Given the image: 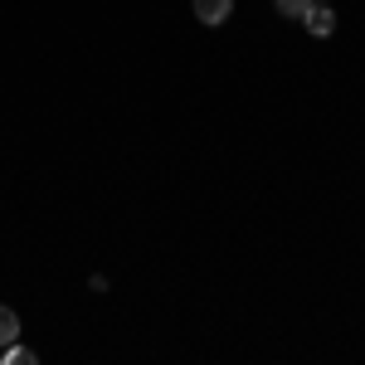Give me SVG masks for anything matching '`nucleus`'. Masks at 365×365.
<instances>
[{
  "label": "nucleus",
  "mask_w": 365,
  "mask_h": 365,
  "mask_svg": "<svg viewBox=\"0 0 365 365\" xmlns=\"http://www.w3.org/2000/svg\"><path fill=\"white\" fill-rule=\"evenodd\" d=\"M10 341H20V317L15 307H0V346H10Z\"/></svg>",
  "instance_id": "obj_4"
},
{
  "label": "nucleus",
  "mask_w": 365,
  "mask_h": 365,
  "mask_svg": "<svg viewBox=\"0 0 365 365\" xmlns=\"http://www.w3.org/2000/svg\"><path fill=\"white\" fill-rule=\"evenodd\" d=\"M190 10H195V20L200 25H225L229 15H234V0H190Z\"/></svg>",
  "instance_id": "obj_1"
},
{
  "label": "nucleus",
  "mask_w": 365,
  "mask_h": 365,
  "mask_svg": "<svg viewBox=\"0 0 365 365\" xmlns=\"http://www.w3.org/2000/svg\"><path fill=\"white\" fill-rule=\"evenodd\" d=\"M0 361L5 365H34L39 356H34L29 346H20V341H10V346H0Z\"/></svg>",
  "instance_id": "obj_3"
},
{
  "label": "nucleus",
  "mask_w": 365,
  "mask_h": 365,
  "mask_svg": "<svg viewBox=\"0 0 365 365\" xmlns=\"http://www.w3.org/2000/svg\"><path fill=\"white\" fill-rule=\"evenodd\" d=\"M302 25H307V34H317V39H327V34L336 29V15H331V5H312L307 15H302Z\"/></svg>",
  "instance_id": "obj_2"
},
{
  "label": "nucleus",
  "mask_w": 365,
  "mask_h": 365,
  "mask_svg": "<svg viewBox=\"0 0 365 365\" xmlns=\"http://www.w3.org/2000/svg\"><path fill=\"white\" fill-rule=\"evenodd\" d=\"M312 5H327V0H278V15H287V20H302Z\"/></svg>",
  "instance_id": "obj_5"
}]
</instances>
